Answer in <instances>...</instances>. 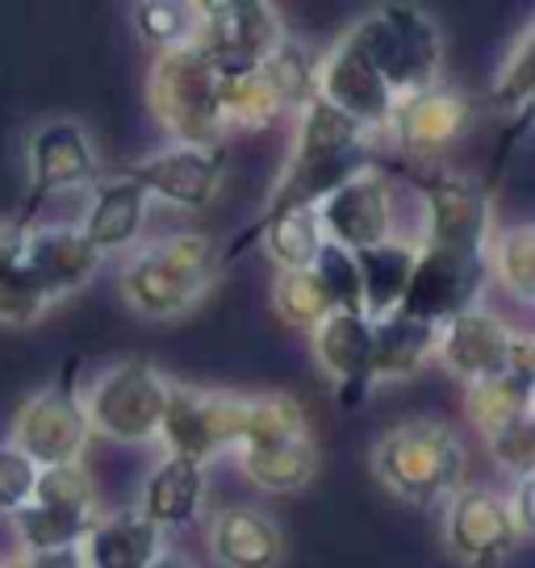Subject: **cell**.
Listing matches in <instances>:
<instances>
[{"instance_id": "1", "label": "cell", "mask_w": 535, "mask_h": 568, "mask_svg": "<svg viewBox=\"0 0 535 568\" xmlns=\"http://www.w3.org/2000/svg\"><path fill=\"white\" fill-rule=\"evenodd\" d=\"M369 168H373V139L319 97L305 101L302 118H297V139H293L289 163L281 168V180L264 201L260 217L231 243L226 260H239L268 222H276L293 210H319L340 184H347Z\"/></svg>"}, {"instance_id": "2", "label": "cell", "mask_w": 535, "mask_h": 568, "mask_svg": "<svg viewBox=\"0 0 535 568\" xmlns=\"http://www.w3.org/2000/svg\"><path fill=\"white\" fill-rule=\"evenodd\" d=\"M214 276V243L205 234H168L125 260L118 272V293L143 318L176 322L205 302Z\"/></svg>"}, {"instance_id": "3", "label": "cell", "mask_w": 535, "mask_h": 568, "mask_svg": "<svg viewBox=\"0 0 535 568\" xmlns=\"http://www.w3.org/2000/svg\"><path fill=\"white\" fill-rule=\"evenodd\" d=\"M373 473L397 501L435 510L464 485V444L447 423L411 418L381 435Z\"/></svg>"}, {"instance_id": "4", "label": "cell", "mask_w": 535, "mask_h": 568, "mask_svg": "<svg viewBox=\"0 0 535 568\" xmlns=\"http://www.w3.org/2000/svg\"><path fill=\"white\" fill-rule=\"evenodd\" d=\"M352 30H356L364 54L373 59V68L381 71L385 89L393 92V101L440 84L444 38L423 4H411V0L376 4Z\"/></svg>"}, {"instance_id": "5", "label": "cell", "mask_w": 535, "mask_h": 568, "mask_svg": "<svg viewBox=\"0 0 535 568\" xmlns=\"http://www.w3.org/2000/svg\"><path fill=\"white\" fill-rule=\"evenodd\" d=\"M147 105L160 130L180 146H214L222 142V109H218V71L201 51H160L147 71Z\"/></svg>"}, {"instance_id": "6", "label": "cell", "mask_w": 535, "mask_h": 568, "mask_svg": "<svg viewBox=\"0 0 535 568\" xmlns=\"http://www.w3.org/2000/svg\"><path fill=\"white\" fill-rule=\"evenodd\" d=\"M89 439L92 426L84 414V393H80V359H68L51 385L18 409L13 430H9V447H18L42 473V468L84 464Z\"/></svg>"}, {"instance_id": "7", "label": "cell", "mask_w": 535, "mask_h": 568, "mask_svg": "<svg viewBox=\"0 0 535 568\" xmlns=\"http://www.w3.org/2000/svg\"><path fill=\"white\" fill-rule=\"evenodd\" d=\"M168 389H172V381L147 355L118 359L84 393L92 435H105L113 444H151L160 435Z\"/></svg>"}, {"instance_id": "8", "label": "cell", "mask_w": 535, "mask_h": 568, "mask_svg": "<svg viewBox=\"0 0 535 568\" xmlns=\"http://www.w3.org/2000/svg\"><path fill=\"white\" fill-rule=\"evenodd\" d=\"M243 418H248V393L193 389V385L172 381L155 439L168 447V456H180V460L205 468L222 452L239 447Z\"/></svg>"}, {"instance_id": "9", "label": "cell", "mask_w": 535, "mask_h": 568, "mask_svg": "<svg viewBox=\"0 0 535 568\" xmlns=\"http://www.w3.org/2000/svg\"><path fill=\"white\" fill-rule=\"evenodd\" d=\"M414 193L423 201V247H444L456 255H485L494 226L489 184L464 172H418Z\"/></svg>"}, {"instance_id": "10", "label": "cell", "mask_w": 535, "mask_h": 568, "mask_svg": "<svg viewBox=\"0 0 535 568\" xmlns=\"http://www.w3.org/2000/svg\"><path fill=\"white\" fill-rule=\"evenodd\" d=\"M285 38V13L276 4H268V0H210V4H201L193 51L205 54L218 71L260 68Z\"/></svg>"}, {"instance_id": "11", "label": "cell", "mask_w": 535, "mask_h": 568, "mask_svg": "<svg viewBox=\"0 0 535 568\" xmlns=\"http://www.w3.org/2000/svg\"><path fill=\"white\" fill-rule=\"evenodd\" d=\"M26 151H30V193L18 213L21 226H34V213L51 196L75 193V189H89L101 180V160L92 151L89 130L72 118H51L38 130H30Z\"/></svg>"}, {"instance_id": "12", "label": "cell", "mask_w": 535, "mask_h": 568, "mask_svg": "<svg viewBox=\"0 0 535 568\" xmlns=\"http://www.w3.org/2000/svg\"><path fill=\"white\" fill-rule=\"evenodd\" d=\"M113 176L139 184L151 201H163V205H176V210H205L214 205L218 189H222V176H226V146L214 142V146H163L155 155L134 163H118Z\"/></svg>"}, {"instance_id": "13", "label": "cell", "mask_w": 535, "mask_h": 568, "mask_svg": "<svg viewBox=\"0 0 535 568\" xmlns=\"http://www.w3.org/2000/svg\"><path fill=\"white\" fill-rule=\"evenodd\" d=\"M444 544L461 568H502L518 551L523 535L506 497L485 485H461L444 501Z\"/></svg>"}, {"instance_id": "14", "label": "cell", "mask_w": 535, "mask_h": 568, "mask_svg": "<svg viewBox=\"0 0 535 568\" xmlns=\"http://www.w3.org/2000/svg\"><path fill=\"white\" fill-rule=\"evenodd\" d=\"M314 97L326 101L331 109H340L347 122H356L369 139L385 134V125L393 118V92L385 89L381 71L373 68V59L364 54L356 30L331 47L319 59V75H314Z\"/></svg>"}, {"instance_id": "15", "label": "cell", "mask_w": 535, "mask_h": 568, "mask_svg": "<svg viewBox=\"0 0 535 568\" xmlns=\"http://www.w3.org/2000/svg\"><path fill=\"white\" fill-rule=\"evenodd\" d=\"M485 281L489 276H485L482 255H456V251L418 243V260H414L411 284H406V297L397 305V314L427 322V326L440 331L456 314L482 305Z\"/></svg>"}, {"instance_id": "16", "label": "cell", "mask_w": 535, "mask_h": 568, "mask_svg": "<svg viewBox=\"0 0 535 568\" xmlns=\"http://www.w3.org/2000/svg\"><path fill=\"white\" fill-rule=\"evenodd\" d=\"M322 239L343 251H369L376 243L393 239V180L381 168H369L340 184L335 193L322 201L319 210Z\"/></svg>"}, {"instance_id": "17", "label": "cell", "mask_w": 535, "mask_h": 568, "mask_svg": "<svg viewBox=\"0 0 535 568\" xmlns=\"http://www.w3.org/2000/svg\"><path fill=\"white\" fill-rule=\"evenodd\" d=\"M511 335L515 331L498 314H489L485 305H473V310H464V314H456L452 322L440 326V335H435V359L456 381L477 385V381L506 373Z\"/></svg>"}, {"instance_id": "18", "label": "cell", "mask_w": 535, "mask_h": 568, "mask_svg": "<svg viewBox=\"0 0 535 568\" xmlns=\"http://www.w3.org/2000/svg\"><path fill=\"white\" fill-rule=\"evenodd\" d=\"M468 118H473V101L461 89L431 84V89L411 92L393 105L385 134L411 155H435L461 139L468 130Z\"/></svg>"}, {"instance_id": "19", "label": "cell", "mask_w": 535, "mask_h": 568, "mask_svg": "<svg viewBox=\"0 0 535 568\" xmlns=\"http://www.w3.org/2000/svg\"><path fill=\"white\" fill-rule=\"evenodd\" d=\"M21 260L38 288L51 302H63L68 293H80L97 276L101 251L80 234V226H30Z\"/></svg>"}, {"instance_id": "20", "label": "cell", "mask_w": 535, "mask_h": 568, "mask_svg": "<svg viewBox=\"0 0 535 568\" xmlns=\"http://www.w3.org/2000/svg\"><path fill=\"white\" fill-rule=\"evenodd\" d=\"M314 359L340 389L343 406H360L373 389V322L364 314H331L314 331Z\"/></svg>"}, {"instance_id": "21", "label": "cell", "mask_w": 535, "mask_h": 568, "mask_svg": "<svg viewBox=\"0 0 535 568\" xmlns=\"http://www.w3.org/2000/svg\"><path fill=\"white\" fill-rule=\"evenodd\" d=\"M210 556L222 568H276L285 560V531L255 506H231L210 523Z\"/></svg>"}, {"instance_id": "22", "label": "cell", "mask_w": 535, "mask_h": 568, "mask_svg": "<svg viewBox=\"0 0 535 568\" xmlns=\"http://www.w3.org/2000/svg\"><path fill=\"white\" fill-rule=\"evenodd\" d=\"M205 506V468L180 456H163L143 480V501L139 515L155 531H184L201 518Z\"/></svg>"}, {"instance_id": "23", "label": "cell", "mask_w": 535, "mask_h": 568, "mask_svg": "<svg viewBox=\"0 0 535 568\" xmlns=\"http://www.w3.org/2000/svg\"><path fill=\"white\" fill-rule=\"evenodd\" d=\"M147 210H151V196L139 184H130L122 176L101 180V184H92V201L84 217H80V234L101 255L105 251H122L143 234Z\"/></svg>"}, {"instance_id": "24", "label": "cell", "mask_w": 535, "mask_h": 568, "mask_svg": "<svg viewBox=\"0 0 535 568\" xmlns=\"http://www.w3.org/2000/svg\"><path fill=\"white\" fill-rule=\"evenodd\" d=\"M80 556L89 568H151L163 556V531H155L139 510H118L92 518Z\"/></svg>"}, {"instance_id": "25", "label": "cell", "mask_w": 535, "mask_h": 568, "mask_svg": "<svg viewBox=\"0 0 535 568\" xmlns=\"http://www.w3.org/2000/svg\"><path fill=\"white\" fill-rule=\"evenodd\" d=\"M414 260H418V243H406L393 234L390 243H376L369 251H356L360 272V302H364V318L381 322L397 314V305L406 297Z\"/></svg>"}, {"instance_id": "26", "label": "cell", "mask_w": 535, "mask_h": 568, "mask_svg": "<svg viewBox=\"0 0 535 568\" xmlns=\"http://www.w3.org/2000/svg\"><path fill=\"white\" fill-rule=\"evenodd\" d=\"M234 456H239V473L264 494H302L305 485L319 477V444H314V435L289 439V444L239 447Z\"/></svg>"}, {"instance_id": "27", "label": "cell", "mask_w": 535, "mask_h": 568, "mask_svg": "<svg viewBox=\"0 0 535 568\" xmlns=\"http://www.w3.org/2000/svg\"><path fill=\"white\" fill-rule=\"evenodd\" d=\"M26 231L18 217L0 222V322L4 326H34L47 310L51 297L34 284V276L26 272Z\"/></svg>"}, {"instance_id": "28", "label": "cell", "mask_w": 535, "mask_h": 568, "mask_svg": "<svg viewBox=\"0 0 535 568\" xmlns=\"http://www.w3.org/2000/svg\"><path fill=\"white\" fill-rule=\"evenodd\" d=\"M435 326L414 322L406 314H390V318L373 322V381H406V376L423 373L435 359Z\"/></svg>"}, {"instance_id": "29", "label": "cell", "mask_w": 535, "mask_h": 568, "mask_svg": "<svg viewBox=\"0 0 535 568\" xmlns=\"http://www.w3.org/2000/svg\"><path fill=\"white\" fill-rule=\"evenodd\" d=\"M218 109H222L226 130H260V125H272L285 113V101L272 89L264 63H260V68L218 71Z\"/></svg>"}, {"instance_id": "30", "label": "cell", "mask_w": 535, "mask_h": 568, "mask_svg": "<svg viewBox=\"0 0 535 568\" xmlns=\"http://www.w3.org/2000/svg\"><path fill=\"white\" fill-rule=\"evenodd\" d=\"M489 101H494V109L511 122V139H518V134L527 130L532 101H535V26L532 21L518 30V38L511 42L506 59H502Z\"/></svg>"}, {"instance_id": "31", "label": "cell", "mask_w": 535, "mask_h": 568, "mask_svg": "<svg viewBox=\"0 0 535 568\" xmlns=\"http://www.w3.org/2000/svg\"><path fill=\"white\" fill-rule=\"evenodd\" d=\"M485 276L502 281V288L523 305L535 302V231L527 222L502 226L485 243Z\"/></svg>"}, {"instance_id": "32", "label": "cell", "mask_w": 535, "mask_h": 568, "mask_svg": "<svg viewBox=\"0 0 535 568\" xmlns=\"http://www.w3.org/2000/svg\"><path fill=\"white\" fill-rule=\"evenodd\" d=\"M255 243L264 247V255L281 272H310L326 239H322L319 213L293 210L285 217H276V222H268L264 231L255 234Z\"/></svg>"}, {"instance_id": "33", "label": "cell", "mask_w": 535, "mask_h": 568, "mask_svg": "<svg viewBox=\"0 0 535 568\" xmlns=\"http://www.w3.org/2000/svg\"><path fill=\"white\" fill-rule=\"evenodd\" d=\"M464 414L489 439L494 430L511 426L523 414H535V389L511 381L506 373L489 376V381H477V385H464Z\"/></svg>"}, {"instance_id": "34", "label": "cell", "mask_w": 535, "mask_h": 568, "mask_svg": "<svg viewBox=\"0 0 535 568\" xmlns=\"http://www.w3.org/2000/svg\"><path fill=\"white\" fill-rule=\"evenodd\" d=\"M305 435H310L305 406L293 393H255V397H248V418H243L239 447L289 444V439H305Z\"/></svg>"}, {"instance_id": "35", "label": "cell", "mask_w": 535, "mask_h": 568, "mask_svg": "<svg viewBox=\"0 0 535 568\" xmlns=\"http://www.w3.org/2000/svg\"><path fill=\"white\" fill-rule=\"evenodd\" d=\"M97 515H75V510H54V506H21L13 515L21 551H54V548H80Z\"/></svg>"}, {"instance_id": "36", "label": "cell", "mask_w": 535, "mask_h": 568, "mask_svg": "<svg viewBox=\"0 0 535 568\" xmlns=\"http://www.w3.org/2000/svg\"><path fill=\"white\" fill-rule=\"evenodd\" d=\"M134 30L147 47L155 51H184L196 42V21H201V4L189 0H139L130 9Z\"/></svg>"}, {"instance_id": "37", "label": "cell", "mask_w": 535, "mask_h": 568, "mask_svg": "<svg viewBox=\"0 0 535 568\" xmlns=\"http://www.w3.org/2000/svg\"><path fill=\"white\" fill-rule=\"evenodd\" d=\"M272 310L285 326H297L305 335H314L322 322L331 318L335 310L326 302L322 284L314 281V272H276L272 284Z\"/></svg>"}, {"instance_id": "38", "label": "cell", "mask_w": 535, "mask_h": 568, "mask_svg": "<svg viewBox=\"0 0 535 568\" xmlns=\"http://www.w3.org/2000/svg\"><path fill=\"white\" fill-rule=\"evenodd\" d=\"M272 89L281 92L285 109H302L305 101H314V75H319V54H310V47L285 38L272 59L264 63Z\"/></svg>"}, {"instance_id": "39", "label": "cell", "mask_w": 535, "mask_h": 568, "mask_svg": "<svg viewBox=\"0 0 535 568\" xmlns=\"http://www.w3.org/2000/svg\"><path fill=\"white\" fill-rule=\"evenodd\" d=\"M314 281L322 284L326 302L335 314H364V302H360V272H356V255L352 251L335 247V243H322L319 260H314Z\"/></svg>"}, {"instance_id": "40", "label": "cell", "mask_w": 535, "mask_h": 568, "mask_svg": "<svg viewBox=\"0 0 535 568\" xmlns=\"http://www.w3.org/2000/svg\"><path fill=\"white\" fill-rule=\"evenodd\" d=\"M38 506H54V510H75V515H97V497H92V480L84 464H63V468H42L34 480Z\"/></svg>"}, {"instance_id": "41", "label": "cell", "mask_w": 535, "mask_h": 568, "mask_svg": "<svg viewBox=\"0 0 535 568\" xmlns=\"http://www.w3.org/2000/svg\"><path fill=\"white\" fill-rule=\"evenodd\" d=\"M485 444L502 473H511L515 480L535 477V414H523L511 426L494 430Z\"/></svg>"}, {"instance_id": "42", "label": "cell", "mask_w": 535, "mask_h": 568, "mask_svg": "<svg viewBox=\"0 0 535 568\" xmlns=\"http://www.w3.org/2000/svg\"><path fill=\"white\" fill-rule=\"evenodd\" d=\"M34 480H38V468L26 456H21L18 447L0 444V515H18L21 506H30V497H34Z\"/></svg>"}, {"instance_id": "43", "label": "cell", "mask_w": 535, "mask_h": 568, "mask_svg": "<svg viewBox=\"0 0 535 568\" xmlns=\"http://www.w3.org/2000/svg\"><path fill=\"white\" fill-rule=\"evenodd\" d=\"M506 376L518 385H532L535 389V338L527 331L511 335V352H506Z\"/></svg>"}, {"instance_id": "44", "label": "cell", "mask_w": 535, "mask_h": 568, "mask_svg": "<svg viewBox=\"0 0 535 568\" xmlns=\"http://www.w3.org/2000/svg\"><path fill=\"white\" fill-rule=\"evenodd\" d=\"M532 494H535V477H523V480H515V494L506 497V506H511V518H515V527H518V535H523V539L535 531Z\"/></svg>"}, {"instance_id": "45", "label": "cell", "mask_w": 535, "mask_h": 568, "mask_svg": "<svg viewBox=\"0 0 535 568\" xmlns=\"http://www.w3.org/2000/svg\"><path fill=\"white\" fill-rule=\"evenodd\" d=\"M26 568H89L80 548H54V551H21Z\"/></svg>"}, {"instance_id": "46", "label": "cell", "mask_w": 535, "mask_h": 568, "mask_svg": "<svg viewBox=\"0 0 535 568\" xmlns=\"http://www.w3.org/2000/svg\"><path fill=\"white\" fill-rule=\"evenodd\" d=\"M151 568H193V565H189V560H184L180 551H163V556Z\"/></svg>"}, {"instance_id": "47", "label": "cell", "mask_w": 535, "mask_h": 568, "mask_svg": "<svg viewBox=\"0 0 535 568\" xmlns=\"http://www.w3.org/2000/svg\"><path fill=\"white\" fill-rule=\"evenodd\" d=\"M0 568H26V556H4V560H0Z\"/></svg>"}]
</instances>
